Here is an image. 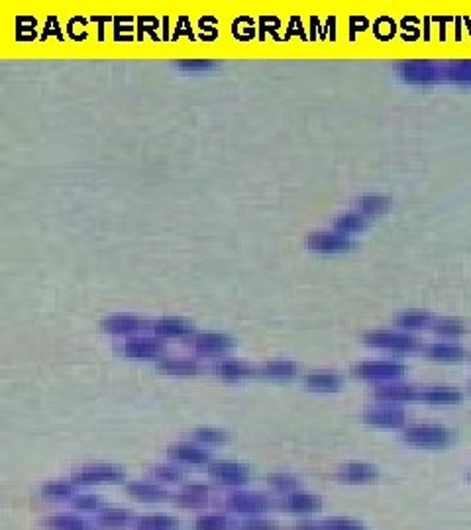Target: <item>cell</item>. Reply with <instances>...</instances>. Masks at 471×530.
Here are the masks:
<instances>
[{"instance_id":"12","label":"cell","mask_w":471,"mask_h":530,"mask_svg":"<svg viewBox=\"0 0 471 530\" xmlns=\"http://www.w3.org/2000/svg\"><path fill=\"white\" fill-rule=\"evenodd\" d=\"M356 207L359 214H363L366 219H371V216L385 214L391 207V200L385 195H363L357 198Z\"/></svg>"},{"instance_id":"7","label":"cell","mask_w":471,"mask_h":530,"mask_svg":"<svg viewBox=\"0 0 471 530\" xmlns=\"http://www.w3.org/2000/svg\"><path fill=\"white\" fill-rule=\"evenodd\" d=\"M122 352L134 359H150L163 352V342L157 338H132L122 346Z\"/></svg>"},{"instance_id":"2","label":"cell","mask_w":471,"mask_h":530,"mask_svg":"<svg viewBox=\"0 0 471 530\" xmlns=\"http://www.w3.org/2000/svg\"><path fill=\"white\" fill-rule=\"evenodd\" d=\"M307 248L312 250V252H318V254H344V252H350L356 242L345 236V234H340V232H312L307 236Z\"/></svg>"},{"instance_id":"30","label":"cell","mask_w":471,"mask_h":530,"mask_svg":"<svg viewBox=\"0 0 471 530\" xmlns=\"http://www.w3.org/2000/svg\"><path fill=\"white\" fill-rule=\"evenodd\" d=\"M434 330L442 336H460L463 332V324L456 318H440L434 323Z\"/></svg>"},{"instance_id":"14","label":"cell","mask_w":471,"mask_h":530,"mask_svg":"<svg viewBox=\"0 0 471 530\" xmlns=\"http://www.w3.org/2000/svg\"><path fill=\"white\" fill-rule=\"evenodd\" d=\"M228 507L238 511V513H246V515H257V513H262V511H265V508L269 507V503L265 501L264 497L240 493V495L230 497Z\"/></svg>"},{"instance_id":"19","label":"cell","mask_w":471,"mask_h":530,"mask_svg":"<svg viewBox=\"0 0 471 530\" xmlns=\"http://www.w3.org/2000/svg\"><path fill=\"white\" fill-rule=\"evenodd\" d=\"M157 368L165 373H175V375H193L198 371V364L195 359H175V357H163Z\"/></svg>"},{"instance_id":"16","label":"cell","mask_w":471,"mask_h":530,"mask_svg":"<svg viewBox=\"0 0 471 530\" xmlns=\"http://www.w3.org/2000/svg\"><path fill=\"white\" fill-rule=\"evenodd\" d=\"M369 422L373 425H379V427H397V425H402L404 420V415H402L401 409H395V407H379V409H373L366 415Z\"/></svg>"},{"instance_id":"37","label":"cell","mask_w":471,"mask_h":530,"mask_svg":"<svg viewBox=\"0 0 471 530\" xmlns=\"http://www.w3.org/2000/svg\"><path fill=\"white\" fill-rule=\"evenodd\" d=\"M155 475L160 479H165V481H173V479H179L181 477V472L177 468H171V465H160L155 470Z\"/></svg>"},{"instance_id":"18","label":"cell","mask_w":471,"mask_h":530,"mask_svg":"<svg viewBox=\"0 0 471 530\" xmlns=\"http://www.w3.org/2000/svg\"><path fill=\"white\" fill-rule=\"evenodd\" d=\"M169 456L173 460L185 461V463H205L208 461V452L203 448H196L193 444H177L169 450Z\"/></svg>"},{"instance_id":"22","label":"cell","mask_w":471,"mask_h":530,"mask_svg":"<svg viewBox=\"0 0 471 530\" xmlns=\"http://www.w3.org/2000/svg\"><path fill=\"white\" fill-rule=\"evenodd\" d=\"M430 323H432V316L425 311L402 312L397 318V324L401 326L402 330H420V328H426Z\"/></svg>"},{"instance_id":"24","label":"cell","mask_w":471,"mask_h":530,"mask_svg":"<svg viewBox=\"0 0 471 530\" xmlns=\"http://www.w3.org/2000/svg\"><path fill=\"white\" fill-rule=\"evenodd\" d=\"M428 403H456L460 401V393L449 387H430L420 395Z\"/></svg>"},{"instance_id":"4","label":"cell","mask_w":471,"mask_h":530,"mask_svg":"<svg viewBox=\"0 0 471 530\" xmlns=\"http://www.w3.org/2000/svg\"><path fill=\"white\" fill-rule=\"evenodd\" d=\"M402 371L404 368L401 364H393V361H368L354 368V373L363 379H393V377H401Z\"/></svg>"},{"instance_id":"17","label":"cell","mask_w":471,"mask_h":530,"mask_svg":"<svg viewBox=\"0 0 471 530\" xmlns=\"http://www.w3.org/2000/svg\"><path fill=\"white\" fill-rule=\"evenodd\" d=\"M342 383V377L336 373H328V371H312L305 377V385L311 389H318V391H336Z\"/></svg>"},{"instance_id":"10","label":"cell","mask_w":471,"mask_h":530,"mask_svg":"<svg viewBox=\"0 0 471 530\" xmlns=\"http://www.w3.org/2000/svg\"><path fill=\"white\" fill-rule=\"evenodd\" d=\"M406 440L416 442V444H425V446H438L444 440L448 438V432L442 427H432V425H418V427L409 428L404 432Z\"/></svg>"},{"instance_id":"6","label":"cell","mask_w":471,"mask_h":530,"mask_svg":"<svg viewBox=\"0 0 471 530\" xmlns=\"http://www.w3.org/2000/svg\"><path fill=\"white\" fill-rule=\"evenodd\" d=\"M210 475L226 485H240L248 481L250 470L246 465H240V463L220 461V463H212L210 465Z\"/></svg>"},{"instance_id":"38","label":"cell","mask_w":471,"mask_h":530,"mask_svg":"<svg viewBox=\"0 0 471 530\" xmlns=\"http://www.w3.org/2000/svg\"><path fill=\"white\" fill-rule=\"evenodd\" d=\"M75 507L83 508V511H85V508L94 511V508L101 507V501H99V497H89V495L77 497V501H75Z\"/></svg>"},{"instance_id":"28","label":"cell","mask_w":471,"mask_h":530,"mask_svg":"<svg viewBox=\"0 0 471 530\" xmlns=\"http://www.w3.org/2000/svg\"><path fill=\"white\" fill-rule=\"evenodd\" d=\"M177 529V520L163 517V515H153L146 519L138 520V530H175Z\"/></svg>"},{"instance_id":"25","label":"cell","mask_w":471,"mask_h":530,"mask_svg":"<svg viewBox=\"0 0 471 530\" xmlns=\"http://www.w3.org/2000/svg\"><path fill=\"white\" fill-rule=\"evenodd\" d=\"M46 524H49L53 530H91L87 520L71 517V515H58L53 519L46 520Z\"/></svg>"},{"instance_id":"9","label":"cell","mask_w":471,"mask_h":530,"mask_svg":"<svg viewBox=\"0 0 471 530\" xmlns=\"http://www.w3.org/2000/svg\"><path fill=\"white\" fill-rule=\"evenodd\" d=\"M103 328L110 334H136L139 330L148 328V320L138 318V316H126V314H118V316H108L103 320Z\"/></svg>"},{"instance_id":"27","label":"cell","mask_w":471,"mask_h":530,"mask_svg":"<svg viewBox=\"0 0 471 530\" xmlns=\"http://www.w3.org/2000/svg\"><path fill=\"white\" fill-rule=\"evenodd\" d=\"M128 491L139 499H146V501H155V499L167 497V491L155 484H134L128 487Z\"/></svg>"},{"instance_id":"39","label":"cell","mask_w":471,"mask_h":530,"mask_svg":"<svg viewBox=\"0 0 471 530\" xmlns=\"http://www.w3.org/2000/svg\"><path fill=\"white\" fill-rule=\"evenodd\" d=\"M243 530H277V527L269 520H248L243 522Z\"/></svg>"},{"instance_id":"40","label":"cell","mask_w":471,"mask_h":530,"mask_svg":"<svg viewBox=\"0 0 471 530\" xmlns=\"http://www.w3.org/2000/svg\"><path fill=\"white\" fill-rule=\"evenodd\" d=\"M269 481L275 485V487H279V489H293L297 485V479L287 477V475H273V477H269Z\"/></svg>"},{"instance_id":"1","label":"cell","mask_w":471,"mask_h":530,"mask_svg":"<svg viewBox=\"0 0 471 530\" xmlns=\"http://www.w3.org/2000/svg\"><path fill=\"white\" fill-rule=\"evenodd\" d=\"M395 73L401 81L416 87H432L444 81L442 63L434 59H402L395 63Z\"/></svg>"},{"instance_id":"36","label":"cell","mask_w":471,"mask_h":530,"mask_svg":"<svg viewBox=\"0 0 471 530\" xmlns=\"http://www.w3.org/2000/svg\"><path fill=\"white\" fill-rule=\"evenodd\" d=\"M71 485L69 484H49L46 485L44 489H42V493L47 497H53V499H61V497H67L71 495Z\"/></svg>"},{"instance_id":"11","label":"cell","mask_w":471,"mask_h":530,"mask_svg":"<svg viewBox=\"0 0 471 530\" xmlns=\"http://www.w3.org/2000/svg\"><path fill=\"white\" fill-rule=\"evenodd\" d=\"M83 484H96V481H118L122 479V472L114 465H85V470L75 475Z\"/></svg>"},{"instance_id":"35","label":"cell","mask_w":471,"mask_h":530,"mask_svg":"<svg viewBox=\"0 0 471 530\" xmlns=\"http://www.w3.org/2000/svg\"><path fill=\"white\" fill-rule=\"evenodd\" d=\"M196 440H200V442H207V444H220V442H224L226 440V434L224 432H220L216 428H198L195 432Z\"/></svg>"},{"instance_id":"8","label":"cell","mask_w":471,"mask_h":530,"mask_svg":"<svg viewBox=\"0 0 471 530\" xmlns=\"http://www.w3.org/2000/svg\"><path fill=\"white\" fill-rule=\"evenodd\" d=\"M444 81L458 87H471V59H449L442 63Z\"/></svg>"},{"instance_id":"29","label":"cell","mask_w":471,"mask_h":530,"mask_svg":"<svg viewBox=\"0 0 471 530\" xmlns=\"http://www.w3.org/2000/svg\"><path fill=\"white\" fill-rule=\"evenodd\" d=\"M207 495L208 489L205 485H189V487H185V491L179 495V499H187L185 505L195 507V505H203L207 501Z\"/></svg>"},{"instance_id":"15","label":"cell","mask_w":471,"mask_h":530,"mask_svg":"<svg viewBox=\"0 0 471 530\" xmlns=\"http://www.w3.org/2000/svg\"><path fill=\"white\" fill-rule=\"evenodd\" d=\"M368 228V219L359 212H348V214H342L338 219L334 220V230L340 232V234H345V236H352V234H357V232L366 230Z\"/></svg>"},{"instance_id":"13","label":"cell","mask_w":471,"mask_h":530,"mask_svg":"<svg viewBox=\"0 0 471 530\" xmlns=\"http://www.w3.org/2000/svg\"><path fill=\"white\" fill-rule=\"evenodd\" d=\"M155 334L167 336V338H181V336L193 334V324L183 318H160L153 323Z\"/></svg>"},{"instance_id":"3","label":"cell","mask_w":471,"mask_h":530,"mask_svg":"<svg viewBox=\"0 0 471 530\" xmlns=\"http://www.w3.org/2000/svg\"><path fill=\"white\" fill-rule=\"evenodd\" d=\"M366 342L369 346L383 348V350H395V352H413L418 346V340L402 332H369L366 334Z\"/></svg>"},{"instance_id":"23","label":"cell","mask_w":471,"mask_h":530,"mask_svg":"<svg viewBox=\"0 0 471 530\" xmlns=\"http://www.w3.org/2000/svg\"><path fill=\"white\" fill-rule=\"evenodd\" d=\"M375 395L379 399H385V401H413V399H416V391H414L413 387H402V385L381 387Z\"/></svg>"},{"instance_id":"31","label":"cell","mask_w":471,"mask_h":530,"mask_svg":"<svg viewBox=\"0 0 471 530\" xmlns=\"http://www.w3.org/2000/svg\"><path fill=\"white\" fill-rule=\"evenodd\" d=\"M316 497L307 495H293L287 499V508L295 511V513H305V511H312L316 507Z\"/></svg>"},{"instance_id":"33","label":"cell","mask_w":471,"mask_h":530,"mask_svg":"<svg viewBox=\"0 0 471 530\" xmlns=\"http://www.w3.org/2000/svg\"><path fill=\"white\" fill-rule=\"evenodd\" d=\"M128 520H130L128 511H104L99 517V522L104 527H118V524H124Z\"/></svg>"},{"instance_id":"20","label":"cell","mask_w":471,"mask_h":530,"mask_svg":"<svg viewBox=\"0 0 471 530\" xmlns=\"http://www.w3.org/2000/svg\"><path fill=\"white\" fill-rule=\"evenodd\" d=\"M299 371L297 364L293 361H269L259 368V373L265 377H273V379H289Z\"/></svg>"},{"instance_id":"34","label":"cell","mask_w":471,"mask_h":530,"mask_svg":"<svg viewBox=\"0 0 471 530\" xmlns=\"http://www.w3.org/2000/svg\"><path fill=\"white\" fill-rule=\"evenodd\" d=\"M177 67L187 71H205L216 67V63H214L212 59H179V61H177Z\"/></svg>"},{"instance_id":"5","label":"cell","mask_w":471,"mask_h":530,"mask_svg":"<svg viewBox=\"0 0 471 530\" xmlns=\"http://www.w3.org/2000/svg\"><path fill=\"white\" fill-rule=\"evenodd\" d=\"M195 350L198 354H205V356H222L226 354L234 342H232L230 336L219 334V332H203V334L195 336Z\"/></svg>"},{"instance_id":"26","label":"cell","mask_w":471,"mask_h":530,"mask_svg":"<svg viewBox=\"0 0 471 530\" xmlns=\"http://www.w3.org/2000/svg\"><path fill=\"white\" fill-rule=\"evenodd\" d=\"M463 356V350L456 344H434L428 348V357L438 361H454Z\"/></svg>"},{"instance_id":"32","label":"cell","mask_w":471,"mask_h":530,"mask_svg":"<svg viewBox=\"0 0 471 530\" xmlns=\"http://www.w3.org/2000/svg\"><path fill=\"white\" fill-rule=\"evenodd\" d=\"M196 530H226V517L205 515L196 519Z\"/></svg>"},{"instance_id":"21","label":"cell","mask_w":471,"mask_h":530,"mask_svg":"<svg viewBox=\"0 0 471 530\" xmlns=\"http://www.w3.org/2000/svg\"><path fill=\"white\" fill-rule=\"evenodd\" d=\"M216 373L224 379H241L252 375V368L243 361H236V359H224L216 366Z\"/></svg>"}]
</instances>
